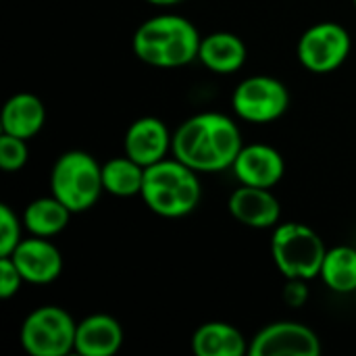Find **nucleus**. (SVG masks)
<instances>
[{
	"label": "nucleus",
	"instance_id": "obj_7",
	"mask_svg": "<svg viewBox=\"0 0 356 356\" xmlns=\"http://www.w3.org/2000/svg\"><path fill=\"white\" fill-rule=\"evenodd\" d=\"M232 106L238 119L254 125H267L277 121L288 111L290 92L277 77L250 75L236 86Z\"/></svg>",
	"mask_w": 356,
	"mask_h": 356
},
{
	"label": "nucleus",
	"instance_id": "obj_26",
	"mask_svg": "<svg viewBox=\"0 0 356 356\" xmlns=\"http://www.w3.org/2000/svg\"><path fill=\"white\" fill-rule=\"evenodd\" d=\"M355 300H356V292H355Z\"/></svg>",
	"mask_w": 356,
	"mask_h": 356
},
{
	"label": "nucleus",
	"instance_id": "obj_6",
	"mask_svg": "<svg viewBox=\"0 0 356 356\" xmlns=\"http://www.w3.org/2000/svg\"><path fill=\"white\" fill-rule=\"evenodd\" d=\"M75 319L56 305L33 309L21 323V346L31 356H67L75 353Z\"/></svg>",
	"mask_w": 356,
	"mask_h": 356
},
{
	"label": "nucleus",
	"instance_id": "obj_15",
	"mask_svg": "<svg viewBox=\"0 0 356 356\" xmlns=\"http://www.w3.org/2000/svg\"><path fill=\"white\" fill-rule=\"evenodd\" d=\"M248 56L246 44L232 31H213L200 40L198 60L213 73L229 75L244 67Z\"/></svg>",
	"mask_w": 356,
	"mask_h": 356
},
{
	"label": "nucleus",
	"instance_id": "obj_14",
	"mask_svg": "<svg viewBox=\"0 0 356 356\" xmlns=\"http://www.w3.org/2000/svg\"><path fill=\"white\" fill-rule=\"evenodd\" d=\"M123 346L121 323L106 315L96 313L77 323L75 353L79 356H113Z\"/></svg>",
	"mask_w": 356,
	"mask_h": 356
},
{
	"label": "nucleus",
	"instance_id": "obj_11",
	"mask_svg": "<svg viewBox=\"0 0 356 356\" xmlns=\"http://www.w3.org/2000/svg\"><path fill=\"white\" fill-rule=\"evenodd\" d=\"M227 211L238 223L250 229H271L277 227L282 219V204L269 188L244 184L229 194Z\"/></svg>",
	"mask_w": 356,
	"mask_h": 356
},
{
	"label": "nucleus",
	"instance_id": "obj_16",
	"mask_svg": "<svg viewBox=\"0 0 356 356\" xmlns=\"http://www.w3.org/2000/svg\"><path fill=\"white\" fill-rule=\"evenodd\" d=\"M44 123H46L44 102L31 92H17L2 106V115H0L2 134L31 140L33 136L40 134Z\"/></svg>",
	"mask_w": 356,
	"mask_h": 356
},
{
	"label": "nucleus",
	"instance_id": "obj_21",
	"mask_svg": "<svg viewBox=\"0 0 356 356\" xmlns=\"http://www.w3.org/2000/svg\"><path fill=\"white\" fill-rule=\"evenodd\" d=\"M23 219L8 204H0V257H10L15 252L23 240Z\"/></svg>",
	"mask_w": 356,
	"mask_h": 356
},
{
	"label": "nucleus",
	"instance_id": "obj_18",
	"mask_svg": "<svg viewBox=\"0 0 356 356\" xmlns=\"http://www.w3.org/2000/svg\"><path fill=\"white\" fill-rule=\"evenodd\" d=\"M71 211L56 198V196H42L31 200L23 209V225L31 236L40 238H54L63 229H67L71 221Z\"/></svg>",
	"mask_w": 356,
	"mask_h": 356
},
{
	"label": "nucleus",
	"instance_id": "obj_1",
	"mask_svg": "<svg viewBox=\"0 0 356 356\" xmlns=\"http://www.w3.org/2000/svg\"><path fill=\"white\" fill-rule=\"evenodd\" d=\"M244 148L238 123L223 113H198L173 131L171 154L196 173L232 169Z\"/></svg>",
	"mask_w": 356,
	"mask_h": 356
},
{
	"label": "nucleus",
	"instance_id": "obj_3",
	"mask_svg": "<svg viewBox=\"0 0 356 356\" xmlns=\"http://www.w3.org/2000/svg\"><path fill=\"white\" fill-rule=\"evenodd\" d=\"M140 196L154 215L177 219L196 211L202 198V186L198 173L171 154L146 167Z\"/></svg>",
	"mask_w": 356,
	"mask_h": 356
},
{
	"label": "nucleus",
	"instance_id": "obj_23",
	"mask_svg": "<svg viewBox=\"0 0 356 356\" xmlns=\"http://www.w3.org/2000/svg\"><path fill=\"white\" fill-rule=\"evenodd\" d=\"M23 284H25V280L19 273L15 261L10 257H0V298L10 300L13 296L19 294Z\"/></svg>",
	"mask_w": 356,
	"mask_h": 356
},
{
	"label": "nucleus",
	"instance_id": "obj_20",
	"mask_svg": "<svg viewBox=\"0 0 356 356\" xmlns=\"http://www.w3.org/2000/svg\"><path fill=\"white\" fill-rule=\"evenodd\" d=\"M319 277L336 294L356 292V248L334 246L327 248Z\"/></svg>",
	"mask_w": 356,
	"mask_h": 356
},
{
	"label": "nucleus",
	"instance_id": "obj_17",
	"mask_svg": "<svg viewBox=\"0 0 356 356\" xmlns=\"http://www.w3.org/2000/svg\"><path fill=\"white\" fill-rule=\"evenodd\" d=\"M250 344L242 332L225 321L202 323L192 336V353L196 356H244Z\"/></svg>",
	"mask_w": 356,
	"mask_h": 356
},
{
	"label": "nucleus",
	"instance_id": "obj_19",
	"mask_svg": "<svg viewBox=\"0 0 356 356\" xmlns=\"http://www.w3.org/2000/svg\"><path fill=\"white\" fill-rule=\"evenodd\" d=\"M146 167L129 159L127 154L108 159L102 163V186L104 192L117 198H131L142 194Z\"/></svg>",
	"mask_w": 356,
	"mask_h": 356
},
{
	"label": "nucleus",
	"instance_id": "obj_27",
	"mask_svg": "<svg viewBox=\"0 0 356 356\" xmlns=\"http://www.w3.org/2000/svg\"><path fill=\"white\" fill-rule=\"evenodd\" d=\"M355 6H356V0H355Z\"/></svg>",
	"mask_w": 356,
	"mask_h": 356
},
{
	"label": "nucleus",
	"instance_id": "obj_24",
	"mask_svg": "<svg viewBox=\"0 0 356 356\" xmlns=\"http://www.w3.org/2000/svg\"><path fill=\"white\" fill-rule=\"evenodd\" d=\"M286 290H284V300L298 309L305 307L307 298H309V290H307V280H286Z\"/></svg>",
	"mask_w": 356,
	"mask_h": 356
},
{
	"label": "nucleus",
	"instance_id": "obj_9",
	"mask_svg": "<svg viewBox=\"0 0 356 356\" xmlns=\"http://www.w3.org/2000/svg\"><path fill=\"white\" fill-rule=\"evenodd\" d=\"M321 340L315 330L298 321H275L250 342V356H319Z\"/></svg>",
	"mask_w": 356,
	"mask_h": 356
},
{
	"label": "nucleus",
	"instance_id": "obj_10",
	"mask_svg": "<svg viewBox=\"0 0 356 356\" xmlns=\"http://www.w3.org/2000/svg\"><path fill=\"white\" fill-rule=\"evenodd\" d=\"M173 134L167 123L159 117H140L136 119L123 138V154L140 163L142 167H150L171 154Z\"/></svg>",
	"mask_w": 356,
	"mask_h": 356
},
{
	"label": "nucleus",
	"instance_id": "obj_5",
	"mask_svg": "<svg viewBox=\"0 0 356 356\" xmlns=\"http://www.w3.org/2000/svg\"><path fill=\"white\" fill-rule=\"evenodd\" d=\"M325 252L327 248L321 236L307 223L288 221L273 227L271 257L286 280L311 282L319 277Z\"/></svg>",
	"mask_w": 356,
	"mask_h": 356
},
{
	"label": "nucleus",
	"instance_id": "obj_2",
	"mask_svg": "<svg viewBox=\"0 0 356 356\" xmlns=\"http://www.w3.org/2000/svg\"><path fill=\"white\" fill-rule=\"evenodd\" d=\"M200 33L194 23L181 15H154L134 31V54L156 69H177L198 60Z\"/></svg>",
	"mask_w": 356,
	"mask_h": 356
},
{
	"label": "nucleus",
	"instance_id": "obj_12",
	"mask_svg": "<svg viewBox=\"0 0 356 356\" xmlns=\"http://www.w3.org/2000/svg\"><path fill=\"white\" fill-rule=\"evenodd\" d=\"M25 284L46 286L52 284L63 271L60 250L50 242V238L29 236L10 254Z\"/></svg>",
	"mask_w": 356,
	"mask_h": 356
},
{
	"label": "nucleus",
	"instance_id": "obj_4",
	"mask_svg": "<svg viewBox=\"0 0 356 356\" xmlns=\"http://www.w3.org/2000/svg\"><path fill=\"white\" fill-rule=\"evenodd\" d=\"M50 192L73 215L90 211L104 192L102 165L83 150L63 152L50 171Z\"/></svg>",
	"mask_w": 356,
	"mask_h": 356
},
{
	"label": "nucleus",
	"instance_id": "obj_13",
	"mask_svg": "<svg viewBox=\"0 0 356 356\" xmlns=\"http://www.w3.org/2000/svg\"><path fill=\"white\" fill-rule=\"evenodd\" d=\"M232 171L236 179L244 186L271 190L282 181L286 173V163L277 148L269 144H250L240 150L236 163L232 165Z\"/></svg>",
	"mask_w": 356,
	"mask_h": 356
},
{
	"label": "nucleus",
	"instance_id": "obj_25",
	"mask_svg": "<svg viewBox=\"0 0 356 356\" xmlns=\"http://www.w3.org/2000/svg\"><path fill=\"white\" fill-rule=\"evenodd\" d=\"M150 4H156V6H169V4H177L179 0H146Z\"/></svg>",
	"mask_w": 356,
	"mask_h": 356
},
{
	"label": "nucleus",
	"instance_id": "obj_22",
	"mask_svg": "<svg viewBox=\"0 0 356 356\" xmlns=\"http://www.w3.org/2000/svg\"><path fill=\"white\" fill-rule=\"evenodd\" d=\"M29 159V148L27 140L10 136V134H0V169L13 173L25 167Z\"/></svg>",
	"mask_w": 356,
	"mask_h": 356
},
{
	"label": "nucleus",
	"instance_id": "obj_8",
	"mask_svg": "<svg viewBox=\"0 0 356 356\" xmlns=\"http://www.w3.org/2000/svg\"><path fill=\"white\" fill-rule=\"evenodd\" d=\"M353 50L350 31L336 21H321L305 29L298 40L296 56L311 73H332L340 69Z\"/></svg>",
	"mask_w": 356,
	"mask_h": 356
}]
</instances>
